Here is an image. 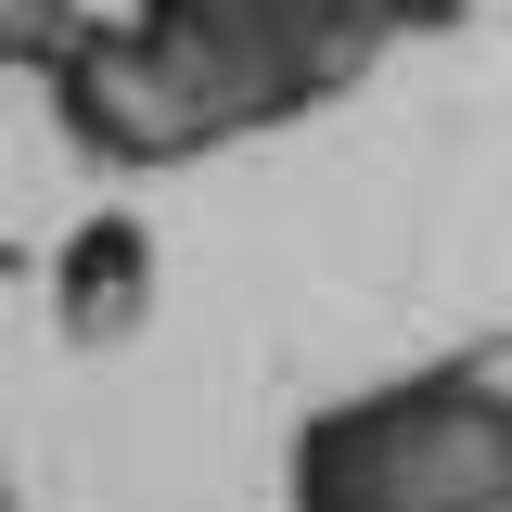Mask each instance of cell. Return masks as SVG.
<instances>
[{
  "label": "cell",
  "mask_w": 512,
  "mask_h": 512,
  "mask_svg": "<svg viewBox=\"0 0 512 512\" xmlns=\"http://www.w3.org/2000/svg\"><path fill=\"white\" fill-rule=\"evenodd\" d=\"M128 26L192 103L205 154H231V141H269L346 103L384 52L461 26V0H128Z\"/></svg>",
  "instance_id": "cell-1"
},
{
  "label": "cell",
  "mask_w": 512,
  "mask_h": 512,
  "mask_svg": "<svg viewBox=\"0 0 512 512\" xmlns=\"http://www.w3.org/2000/svg\"><path fill=\"white\" fill-rule=\"evenodd\" d=\"M282 512H512V384L487 359H436L308 410Z\"/></svg>",
  "instance_id": "cell-2"
},
{
  "label": "cell",
  "mask_w": 512,
  "mask_h": 512,
  "mask_svg": "<svg viewBox=\"0 0 512 512\" xmlns=\"http://www.w3.org/2000/svg\"><path fill=\"white\" fill-rule=\"evenodd\" d=\"M52 128L90 154V167H116V180L192 167V154H205L192 103L167 90V64L141 52V26H77V39L52 52Z\"/></svg>",
  "instance_id": "cell-3"
},
{
  "label": "cell",
  "mask_w": 512,
  "mask_h": 512,
  "mask_svg": "<svg viewBox=\"0 0 512 512\" xmlns=\"http://www.w3.org/2000/svg\"><path fill=\"white\" fill-rule=\"evenodd\" d=\"M141 308H154V231H141L128 205H90V218L52 244V320H64V346H128Z\"/></svg>",
  "instance_id": "cell-4"
},
{
  "label": "cell",
  "mask_w": 512,
  "mask_h": 512,
  "mask_svg": "<svg viewBox=\"0 0 512 512\" xmlns=\"http://www.w3.org/2000/svg\"><path fill=\"white\" fill-rule=\"evenodd\" d=\"M77 26H90L77 0H0V64H39V77H52V52Z\"/></svg>",
  "instance_id": "cell-5"
},
{
  "label": "cell",
  "mask_w": 512,
  "mask_h": 512,
  "mask_svg": "<svg viewBox=\"0 0 512 512\" xmlns=\"http://www.w3.org/2000/svg\"><path fill=\"white\" fill-rule=\"evenodd\" d=\"M0 512H13V474H0Z\"/></svg>",
  "instance_id": "cell-6"
}]
</instances>
